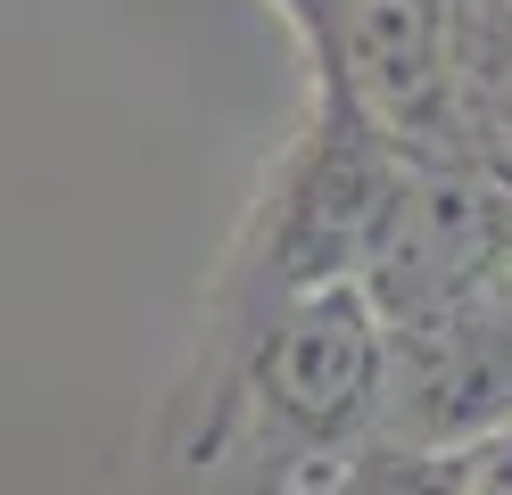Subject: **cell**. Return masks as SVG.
Wrapping results in <instances>:
<instances>
[{"label": "cell", "mask_w": 512, "mask_h": 495, "mask_svg": "<svg viewBox=\"0 0 512 495\" xmlns=\"http://www.w3.org/2000/svg\"><path fill=\"white\" fill-rule=\"evenodd\" d=\"M389 330L364 281H323L232 330H207V380L182 396V462L248 495H298L380 429Z\"/></svg>", "instance_id": "cell-1"}, {"label": "cell", "mask_w": 512, "mask_h": 495, "mask_svg": "<svg viewBox=\"0 0 512 495\" xmlns=\"http://www.w3.org/2000/svg\"><path fill=\"white\" fill-rule=\"evenodd\" d=\"M397 182H405V157L339 91L314 83L306 124L265 165V190H256L248 231H240V248H232V264L215 281L207 322L232 330V322L265 314V306H281L298 289L364 281V256L380 240V215H389Z\"/></svg>", "instance_id": "cell-2"}, {"label": "cell", "mask_w": 512, "mask_h": 495, "mask_svg": "<svg viewBox=\"0 0 512 495\" xmlns=\"http://www.w3.org/2000/svg\"><path fill=\"white\" fill-rule=\"evenodd\" d=\"M314 83L339 91L405 165H471L463 0H331Z\"/></svg>", "instance_id": "cell-3"}, {"label": "cell", "mask_w": 512, "mask_h": 495, "mask_svg": "<svg viewBox=\"0 0 512 495\" xmlns=\"http://www.w3.org/2000/svg\"><path fill=\"white\" fill-rule=\"evenodd\" d=\"M389 330L380 372V438L405 446H471L512 413V297L504 306H455Z\"/></svg>", "instance_id": "cell-4"}, {"label": "cell", "mask_w": 512, "mask_h": 495, "mask_svg": "<svg viewBox=\"0 0 512 495\" xmlns=\"http://www.w3.org/2000/svg\"><path fill=\"white\" fill-rule=\"evenodd\" d=\"M471 479V446H405V438H372L323 462L298 495H463Z\"/></svg>", "instance_id": "cell-5"}, {"label": "cell", "mask_w": 512, "mask_h": 495, "mask_svg": "<svg viewBox=\"0 0 512 495\" xmlns=\"http://www.w3.org/2000/svg\"><path fill=\"white\" fill-rule=\"evenodd\" d=\"M463 116L471 165L512 190V17H463Z\"/></svg>", "instance_id": "cell-6"}, {"label": "cell", "mask_w": 512, "mask_h": 495, "mask_svg": "<svg viewBox=\"0 0 512 495\" xmlns=\"http://www.w3.org/2000/svg\"><path fill=\"white\" fill-rule=\"evenodd\" d=\"M463 495H512V413L488 429V438H471V479Z\"/></svg>", "instance_id": "cell-7"}, {"label": "cell", "mask_w": 512, "mask_h": 495, "mask_svg": "<svg viewBox=\"0 0 512 495\" xmlns=\"http://www.w3.org/2000/svg\"><path fill=\"white\" fill-rule=\"evenodd\" d=\"M273 9H281V25L298 33V50L314 66V50H323V33H331V0H273Z\"/></svg>", "instance_id": "cell-8"}]
</instances>
